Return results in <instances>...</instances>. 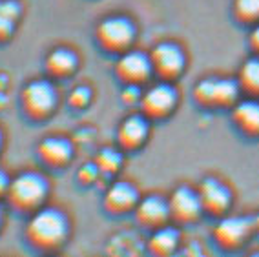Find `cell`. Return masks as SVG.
Masks as SVG:
<instances>
[{"label": "cell", "instance_id": "obj_1", "mask_svg": "<svg viewBox=\"0 0 259 257\" xmlns=\"http://www.w3.org/2000/svg\"><path fill=\"white\" fill-rule=\"evenodd\" d=\"M70 235L68 217L57 208H38L33 211L26 226L29 244L40 250H53L66 243Z\"/></svg>", "mask_w": 259, "mask_h": 257}, {"label": "cell", "instance_id": "obj_2", "mask_svg": "<svg viewBox=\"0 0 259 257\" xmlns=\"http://www.w3.org/2000/svg\"><path fill=\"white\" fill-rule=\"evenodd\" d=\"M50 193V184L37 172H22L11 179L8 190V201L17 211L33 213L42 208Z\"/></svg>", "mask_w": 259, "mask_h": 257}, {"label": "cell", "instance_id": "obj_3", "mask_svg": "<svg viewBox=\"0 0 259 257\" xmlns=\"http://www.w3.org/2000/svg\"><path fill=\"white\" fill-rule=\"evenodd\" d=\"M57 90L46 78H37L24 86L20 95L24 113L33 120L48 119L57 108Z\"/></svg>", "mask_w": 259, "mask_h": 257}, {"label": "cell", "instance_id": "obj_4", "mask_svg": "<svg viewBox=\"0 0 259 257\" xmlns=\"http://www.w3.org/2000/svg\"><path fill=\"white\" fill-rule=\"evenodd\" d=\"M135 38V26L126 17L104 19L97 28V40L108 51H124Z\"/></svg>", "mask_w": 259, "mask_h": 257}, {"label": "cell", "instance_id": "obj_5", "mask_svg": "<svg viewBox=\"0 0 259 257\" xmlns=\"http://www.w3.org/2000/svg\"><path fill=\"white\" fill-rule=\"evenodd\" d=\"M177 104V92L171 84L161 82L152 86L150 90L143 93L141 97V108L144 115L153 117V119H161L166 117Z\"/></svg>", "mask_w": 259, "mask_h": 257}, {"label": "cell", "instance_id": "obj_6", "mask_svg": "<svg viewBox=\"0 0 259 257\" xmlns=\"http://www.w3.org/2000/svg\"><path fill=\"white\" fill-rule=\"evenodd\" d=\"M197 101L204 104H228L236 101L239 86L230 78H204L194 90Z\"/></svg>", "mask_w": 259, "mask_h": 257}, {"label": "cell", "instance_id": "obj_7", "mask_svg": "<svg viewBox=\"0 0 259 257\" xmlns=\"http://www.w3.org/2000/svg\"><path fill=\"white\" fill-rule=\"evenodd\" d=\"M153 71H157L162 78H174L185 68V53L179 46L171 42H161L150 53Z\"/></svg>", "mask_w": 259, "mask_h": 257}, {"label": "cell", "instance_id": "obj_8", "mask_svg": "<svg viewBox=\"0 0 259 257\" xmlns=\"http://www.w3.org/2000/svg\"><path fill=\"white\" fill-rule=\"evenodd\" d=\"M115 69L117 75L126 84H141L144 80H148V77L153 71V66L146 53H143V51H128L119 59Z\"/></svg>", "mask_w": 259, "mask_h": 257}, {"label": "cell", "instance_id": "obj_9", "mask_svg": "<svg viewBox=\"0 0 259 257\" xmlns=\"http://www.w3.org/2000/svg\"><path fill=\"white\" fill-rule=\"evenodd\" d=\"M170 216H174L179 221H194L199 217L203 210V202H201L199 193L194 192L188 186H181L171 193L170 199Z\"/></svg>", "mask_w": 259, "mask_h": 257}, {"label": "cell", "instance_id": "obj_10", "mask_svg": "<svg viewBox=\"0 0 259 257\" xmlns=\"http://www.w3.org/2000/svg\"><path fill=\"white\" fill-rule=\"evenodd\" d=\"M40 161L51 168L66 166L73 157V146L64 137H46L37 148Z\"/></svg>", "mask_w": 259, "mask_h": 257}, {"label": "cell", "instance_id": "obj_11", "mask_svg": "<svg viewBox=\"0 0 259 257\" xmlns=\"http://www.w3.org/2000/svg\"><path fill=\"white\" fill-rule=\"evenodd\" d=\"M135 213L141 225L159 228L170 217V204L159 195H148V197L139 199L135 206Z\"/></svg>", "mask_w": 259, "mask_h": 257}, {"label": "cell", "instance_id": "obj_12", "mask_svg": "<svg viewBox=\"0 0 259 257\" xmlns=\"http://www.w3.org/2000/svg\"><path fill=\"white\" fill-rule=\"evenodd\" d=\"M252 230V221L245 217H227L218 225L213 235L223 246H237L243 239L248 237Z\"/></svg>", "mask_w": 259, "mask_h": 257}, {"label": "cell", "instance_id": "obj_13", "mask_svg": "<svg viewBox=\"0 0 259 257\" xmlns=\"http://www.w3.org/2000/svg\"><path fill=\"white\" fill-rule=\"evenodd\" d=\"M139 193L130 183H115L111 184L104 197V206L113 213H122L137 206Z\"/></svg>", "mask_w": 259, "mask_h": 257}, {"label": "cell", "instance_id": "obj_14", "mask_svg": "<svg viewBox=\"0 0 259 257\" xmlns=\"http://www.w3.org/2000/svg\"><path fill=\"white\" fill-rule=\"evenodd\" d=\"M148 122L141 115H132L128 119L120 122L119 132H117V139H119L120 146L128 148V150H135L146 141L148 137Z\"/></svg>", "mask_w": 259, "mask_h": 257}, {"label": "cell", "instance_id": "obj_15", "mask_svg": "<svg viewBox=\"0 0 259 257\" xmlns=\"http://www.w3.org/2000/svg\"><path fill=\"white\" fill-rule=\"evenodd\" d=\"M199 197L203 208L210 211H223L230 204L232 193L223 183L215 179H204L199 186Z\"/></svg>", "mask_w": 259, "mask_h": 257}, {"label": "cell", "instance_id": "obj_16", "mask_svg": "<svg viewBox=\"0 0 259 257\" xmlns=\"http://www.w3.org/2000/svg\"><path fill=\"white\" fill-rule=\"evenodd\" d=\"M79 59L68 48H57L46 57V69L53 77H68L77 69Z\"/></svg>", "mask_w": 259, "mask_h": 257}, {"label": "cell", "instance_id": "obj_17", "mask_svg": "<svg viewBox=\"0 0 259 257\" xmlns=\"http://www.w3.org/2000/svg\"><path fill=\"white\" fill-rule=\"evenodd\" d=\"M234 120L246 134H259V102L243 101L234 108Z\"/></svg>", "mask_w": 259, "mask_h": 257}, {"label": "cell", "instance_id": "obj_18", "mask_svg": "<svg viewBox=\"0 0 259 257\" xmlns=\"http://www.w3.org/2000/svg\"><path fill=\"white\" fill-rule=\"evenodd\" d=\"M22 6L15 0H0V42H8L15 33V24L20 19Z\"/></svg>", "mask_w": 259, "mask_h": 257}, {"label": "cell", "instance_id": "obj_19", "mask_svg": "<svg viewBox=\"0 0 259 257\" xmlns=\"http://www.w3.org/2000/svg\"><path fill=\"white\" fill-rule=\"evenodd\" d=\"M177 243H179V234L177 230L174 228H164V226H159L153 235L148 241V248L152 253H157V255H166L176 250Z\"/></svg>", "mask_w": 259, "mask_h": 257}, {"label": "cell", "instance_id": "obj_20", "mask_svg": "<svg viewBox=\"0 0 259 257\" xmlns=\"http://www.w3.org/2000/svg\"><path fill=\"white\" fill-rule=\"evenodd\" d=\"M241 84L248 92L259 93V59L246 60L241 68Z\"/></svg>", "mask_w": 259, "mask_h": 257}, {"label": "cell", "instance_id": "obj_21", "mask_svg": "<svg viewBox=\"0 0 259 257\" xmlns=\"http://www.w3.org/2000/svg\"><path fill=\"white\" fill-rule=\"evenodd\" d=\"M97 166L99 170L104 172V174H113V172H117L120 168V164H122V155H120L119 152H115V150H111V148H104V150H101L97 155Z\"/></svg>", "mask_w": 259, "mask_h": 257}, {"label": "cell", "instance_id": "obj_22", "mask_svg": "<svg viewBox=\"0 0 259 257\" xmlns=\"http://www.w3.org/2000/svg\"><path fill=\"white\" fill-rule=\"evenodd\" d=\"M236 13L243 20H254L259 17V0H236Z\"/></svg>", "mask_w": 259, "mask_h": 257}, {"label": "cell", "instance_id": "obj_23", "mask_svg": "<svg viewBox=\"0 0 259 257\" xmlns=\"http://www.w3.org/2000/svg\"><path fill=\"white\" fill-rule=\"evenodd\" d=\"M92 101V92H90V88L86 86H77L71 90L70 97H68V102H70L73 108L80 110V108H86Z\"/></svg>", "mask_w": 259, "mask_h": 257}, {"label": "cell", "instance_id": "obj_24", "mask_svg": "<svg viewBox=\"0 0 259 257\" xmlns=\"http://www.w3.org/2000/svg\"><path fill=\"white\" fill-rule=\"evenodd\" d=\"M99 174H101V170H99L97 162H88V164H82L79 170V181L84 184H90L93 183V181H97Z\"/></svg>", "mask_w": 259, "mask_h": 257}, {"label": "cell", "instance_id": "obj_25", "mask_svg": "<svg viewBox=\"0 0 259 257\" xmlns=\"http://www.w3.org/2000/svg\"><path fill=\"white\" fill-rule=\"evenodd\" d=\"M141 97H143V93L139 90V84H128L124 88V92H122V101L128 102V104L141 102Z\"/></svg>", "mask_w": 259, "mask_h": 257}, {"label": "cell", "instance_id": "obj_26", "mask_svg": "<svg viewBox=\"0 0 259 257\" xmlns=\"http://www.w3.org/2000/svg\"><path fill=\"white\" fill-rule=\"evenodd\" d=\"M10 183H11V179L8 177V174H6L4 170H0V199L8 195V190H10Z\"/></svg>", "mask_w": 259, "mask_h": 257}, {"label": "cell", "instance_id": "obj_27", "mask_svg": "<svg viewBox=\"0 0 259 257\" xmlns=\"http://www.w3.org/2000/svg\"><path fill=\"white\" fill-rule=\"evenodd\" d=\"M250 42H252V46L259 51V26H255L254 31H252V35H250Z\"/></svg>", "mask_w": 259, "mask_h": 257}, {"label": "cell", "instance_id": "obj_28", "mask_svg": "<svg viewBox=\"0 0 259 257\" xmlns=\"http://www.w3.org/2000/svg\"><path fill=\"white\" fill-rule=\"evenodd\" d=\"M2 225H4V213L0 210V230H2Z\"/></svg>", "mask_w": 259, "mask_h": 257}, {"label": "cell", "instance_id": "obj_29", "mask_svg": "<svg viewBox=\"0 0 259 257\" xmlns=\"http://www.w3.org/2000/svg\"><path fill=\"white\" fill-rule=\"evenodd\" d=\"M2 146H4V135H2V132H0V150H2Z\"/></svg>", "mask_w": 259, "mask_h": 257}, {"label": "cell", "instance_id": "obj_30", "mask_svg": "<svg viewBox=\"0 0 259 257\" xmlns=\"http://www.w3.org/2000/svg\"><path fill=\"white\" fill-rule=\"evenodd\" d=\"M255 228H259V213H257V217H255Z\"/></svg>", "mask_w": 259, "mask_h": 257}]
</instances>
